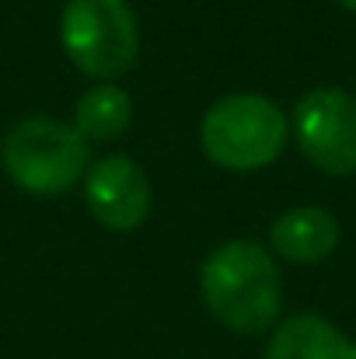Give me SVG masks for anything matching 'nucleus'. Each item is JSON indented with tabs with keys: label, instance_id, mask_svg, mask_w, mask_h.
Returning a JSON list of instances; mask_svg holds the SVG:
<instances>
[{
	"label": "nucleus",
	"instance_id": "9b49d317",
	"mask_svg": "<svg viewBox=\"0 0 356 359\" xmlns=\"http://www.w3.org/2000/svg\"><path fill=\"white\" fill-rule=\"evenodd\" d=\"M353 356H356V346H353Z\"/></svg>",
	"mask_w": 356,
	"mask_h": 359
},
{
	"label": "nucleus",
	"instance_id": "7ed1b4c3",
	"mask_svg": "<svg viewBox=\"0 0 356 359\" xmlns=\"http://www.w3.org/2000/svg\"><path fill=\"white\" fill-rule=\"evenodd\" d=\"M203 150L228 171H258L272 164L286 147V116L262 95H228L199 126Z\"/></svg>",
	"mask_w": 356,
	"mask_h": 359
},
{
	"label": "nucleus",
	"instance_id": "1a4fd4ad",
	"mask_svg": "<svg viewBox=\"0 0 356 359\" xmlns=\"http://www.w3.org/2000/svg\"><path fill=\"white\" fill-rule=\"evenodd\" d=\"M129 122H133V98L112 84L84 91L74 112V129L84 140H116L129 129Z\"/></svg>",
	"mask_w": 356,
	"mask_h": 359
},
{
	"label": "nucleus",
	"instance_id": "0eeeda50",
	"mask_svg": "<svg viewBox=\"0 0 356 359\" xmlns=\"http://www.w3.org/2000/svg\"><path fill=\"white\" fill-rule=\"evenodd\" d=\"M269 241H272L279 258L297 262V265H315V262H325L336 251L339 224H336L332 213H325L318 206H301V210L283 213L272 224Z\"/></svg>",
	"mask_w": 356,
	"mask_h": 359
},
{
	"label": "nucleus",
	"instance_id": "f03ea898",
	"mask_svg": "<svg viewBox=\"0 0 356 359\" xmlns=\"http://www.w3.org/2000/svg\"><path fill=\"white\" fill-rule=\"evenodd\" d=\"M0 161L18 189L32 196H56L84 178L88 140L70 122L32 116L7 129Z\"/></svg>",
	"mask_w": 356,
	"mask_h": 359
},
{
	"label": "nucleus",
	"instance_id": "f257e3e1",
	"mask_svg": "<svg viewBox=\"0 0 356 359\" xmlns=\"http://www.w3.org/2000/svg\"><path fill=\"white\" fill-rule=\"evenodd\" d=\"M203 300L210 314L241 335L265 332L283 307L276 258L255 241H228L203 262Z\"/></svg>",
	"mask_w": 356,
	"mask_h": 359
},
{
	"label": "nucleus",
	"instance_id": "39448f33",
	"mask_svg": "<svg viewBox=\"0 0 356 359\" xmlns=\"http://www.w3.org/2000/svg\"><path fill=\"white\" fill-rule=\"evenodd\" d=\"M297 143L325 175L356 171V102L339 88H318L297 102Z\"/></svg>",
	"mask_w": 356,
	"mask_h": 359
},
{
	"label": "nucleus",
	"instance_id": "20e7f679",
	"mask_svg": "<svg viewBox=\"0 0 356 359\" xmlns=\"http://www.w3.org/2000/svg\"><path fill=\"white\" fill-rule=\"evenodd\" d=\"M60 39L70 63L98 81L122 77L140 53V28L126 0H70Z\"/></svg>",
	"mask_w": 356,
	"mask_h": 359
},
{
	"label": "nucleus",
	"instance_id": "9d476101",
	"mask_svg": "<svg viewBox=\"0 0 356 359\" xmlns=\"http://www.w3.org/2000/svg\"><path fill=\"white\" fill-rule=\"evenodd\" d=\"M339 4H343L346 11H353V14H356V0H339Z\"/></svg>",
	"mask_w": 356,
	"mask_h": 359
},
{
	"label": "nucleus",
	"instance_id": "423d86ee",
	"mask_svg": "<svg viewBox=\"0 0 356 359\" xmlns=\"http://www.w3.org/2000/svg\"><path fill=\"white\" fill-rule=\"evenodd\" d=\"M84 199L95 220L109 231H133L150 213V182L129 157H105L88 171Z\"/></svg>",
	"mask_w": 356,
	"mask_h": 359
},
{
	"label": "nucleus",
	"instance_id": "6e6552de",
	"mask_svg": "<svg viewBox=\"0 0 356 359\" xmlns=\"http://www.w3.org/2000/svg\"><path fill=\"white\" fill-rule=\"evenodd\" d=\"M265 359H356L353 342L318 314H297L276 328Z\"/></svg>",
	"mask_w": 356,
	"mask_h": 359
}]
</instances>
